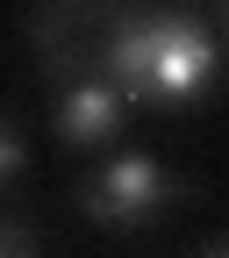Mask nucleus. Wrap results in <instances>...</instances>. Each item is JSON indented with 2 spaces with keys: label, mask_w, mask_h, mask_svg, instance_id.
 Returning <instances> with one entry per match:
<instances>
[{
  "label": "nucleus",
  "mask_w": 229,
  "mask_h": 258,
  "mask_svg": "<svg viewBox=\"0 0 229 258\" xmlns=\"http://www.w3.org/2000/svg\"><path fill=\"white\" fill-rule=\"evenodd\" d=\"M101 72L129 86V101L186 108L215 86V36L201 15L150 8V15H108L101 29Z\"/></svg>",
  "instance_id": "nucleus-1"
},
{
  "label": "nucleus",
  "mask_w": 229,
  "mask_h": 258,
  "mask_svg": "<svg viewBox=\"0 0 229 258\" xmlns=\"http://www.w3.org/2000/svg\"><path fill=\"white\" fill-rule=\"evenodd\" d=\"M79 208L93 222H108V230H143L172 208V172L158 165V158H108V165H93V179L79 186Z\"/></svg>",
  "instance_id": "nucleus-2"
},
{
  "label": "nucleus",
  "mask_w": 229,
  "mask_h": 258,
  "mask_svg": "<svg viewBox=\"0 0 229 258\" xmlns=\"http://www.w3.org/2000/svg\"><path fill=\"white\" fill-rule=\"evenodd\" d=\"M122 122H129V86L115 72H72L57 86V101H50V129L64 144H79V151L115 144Z\"/></svg>",
  "instance_id": "nucleus-3"
},
{
  "label": "nucleus",
  "mask_w": 229,
  "mask_h": 258,
  "mask_svg": "<svg viewBox=\"0 0 229 258\" xmlns=\"http://www.w3.org/2000/svg\"><path fill=\"white\" fill-rule=\"evenodd\" d=\"M0 258H36V244H29L22 222H8V237H0Z\"/></svg>",
  "instance_id": "nucleus-5"
},
{
  "label": "nucleus",
  "mask_w": 229,
  "mask_h": 258,
  "mask_svg": "<svg viewBox=\"0 0 229 258\" xmlns=\"http://www.w3.org/2000/svg\"><path fill=\"white\" fill-rule=\"evenodd\" d=\"M22 172V129L8 122V129H0V179H15Z\"/></svg>",
  "instance_id": "nucleus-4"
}]
</instances>
